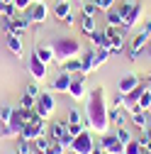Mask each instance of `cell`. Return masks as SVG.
Returning a JSON list of instances; mask_svg holds the SVG:
<instances>
[{
	"label": "cell",
	"mask_w": 151,
	"mask_h": 154,
	"mask_svg": "<svg viewBox=\"0 0 151 154\" xmlns=\"http://www.w3.org/2000/svg\"><path fill=\"white\" fill-rule=\"evenodd\" d=\"M141 149H144V147H141L139 140H129V142L124 144V152H122V154H141Z\"/></svg>",
	"instance_id": "cell-30"
},
{
	"label": "cell",
	"mask_w": 151,
	"mask_h": 154,
	"mask_svg": "<svg viewBox=\"0 0 151 154\" xmlns=\"http://www.w3.org/2000/svg\"><path fill=\"white\" fill-rule=\"evenodd\" d=\"M66 130H68V134H71V137H76V134H81V132L85 130V125H76V122H66Z\"/></svg>",
	"instance_id": "cell-37"
},
{
	"label": "cell",
	"mask_w": 151,
	"mask_h": 154,
	"mask_svg": "<svg viewBox=\"0 0 151 154\" xmlns=\"http://www.w3.org/2000/svg\"><path fill=\"white\" fill-rule=\"evenodd\" d=\"M146 112H149V118H151V105H149V110H146Z\"/></svg>",
	"instance_id": "cell-47"
},
{
	"label": "cell",
	"mask_w": 151,
	"mask_h": 154,
	"mask_svg": "<svg viewBox=\"0 0 151 154\" xmlns=\"http://www.w3.org/2000/svg\"><path fill=\"white\" fill-rule=\"evenodd\" d=\"M7 34H22L27 27H29V17H20V15H15V17H7Z\"/></svg>",
	"instance_id": "cell-14"
},
{
	"label": "cell",
	"mask_w": 151,
	"mask_h": 154,
	"mask_svg": "<svg viewBox=\"0 0 151 154\" xmlns=\"http://www.w3.org/2000/svg\"><path fill=\"white\" fill-rule=\"evenodd\" d=\"M115 134L120 137V142H124V144H127V142L132 140V132L127 130V125H124V127H117V132H115Z\"/></svg>",
	"instance_id": "cell-38"
},
{
	"label": "cell",
	"mask_w": 151,
	"mask_h": 154,
	"mask_svg": "<svg viewBox=\"0 0 151 154\" xmlns=\"http://www.w3.org/2000/svg\"><path fill=\"white\" fill-rule=\"evenodd\" d=\"M66 149H68V147H66L61 140H54V137H51V142H49V147L44 149V154H66Z\"/></svg>",
	"instance_id": "cell-27"
},
{
	"label": "cell",
	"mask_w": 151,
	"mask_h": 154,
	"mask_svg": "<svg viewBox=\"0 0 151 154\" xmlns=\"http://www.w3.org/2000/svg\"><path fill=\"white\" fill-rule=\"evenodd\" d=\"M105 154H107V152H105Z\"/></svg>",
	"instance_id": "cell-52"
},
{
	"label": "cell",
	"mask_w": 151,
	"mask_h": 154,
	"mask_svg": "<svg viewBox=\"0 0 151 154\" xmlns=\"http://www.w3.org/2000/svg\"><path fill=\"white\" fill-rule=\"evenodd\" d=\"M107 154H122L124 152V142H120L117 134H102V140L98 142Z\"/></svg>",
	"instance_id": "cell-12"
},
{
	"label": "cell",
	"mask_w": 151,
	"mask_h": 154,
	"mask_svg": "<svg viewBox=\"0 0 151 154\" xmlns=\"http://www.w3.org/2000/svg\"><path fill=\"white\" fill-rule=\"evenodd\" d=\"M66 122H76V125H85V120H83V112H81L78 108H71V110H68V118H66Z\"/></svg>",
	"instance_id": "cell-31"
},
{
	"label": "cell",
	"mask_w": 151,
	"mask_h": 154,
	"mask_svg": "<svg viewBox=\"0 0 151 154\" xmlns=\"http://www.w3.org/2000/svg\"><path fill=\"white\" fill-rule=\"evenodd\" d=\"M27 71L32 73V79H34V81H44V79H46V73H49V64H44L39 56L32 51L29 64H27Z\"/></svg>",
	"instance_id": "cell-9"
},
{
	"label": "cell",
	"mask_w": 151,
	"mask_h": 154,
	"mask_svg": "<svg viewBox=\"0 0 151 154\" xmlns=\"http://www.w3.org/2000/svg\"><path fill=\"white\" fill-rule=\"evenodd\" d=\"M149 37H151V32H146V29L141 27L137 34H132V39H127V51H129V56H132V59H137V56L146 49Z\"/></svg>",
	"instance_id": "cell-7"
},
{
	"label": "cell",
	"mask_w": 151,
	"mask_h": 154,
	"mask_svg": "<svg viewBox=\"0 0 151 154\" xmlns=\"http://www.w3.org/2000/svg\"><path fill=\"white\" fill-rule=\"evenodd\" d=\"M85 127L95 134H107L110 130V100L105 86H95L85 98Z\"/></svg>",
	"instance_id": "cell-1"
},
{
	"label": "cell",
	"mask_w": 151,
	"mask_h": 154,
	"mask_svg": "<svg viewBox=\"0 0 151 154\" xmlns=\"http://www.w3.org/2000/svg\"><path fill=\"white\" fill-rule=\"evenodd\" d=\"M46 134L49 137H54V140H64L66 134H68V130H66V122H49V127H46Z\"/></svg>",
	"instance_id": "cell-20"
},
{
	"label": "cell",
	"mask_w": 151,
	"mask_h": 154,
	"mask_svg": "<svg viewBox=\"0 0 151 154\" xmlns=\"http://www.w3.org/2000/svg\"><path fill=\"white\" fill-rule=\"evenodd\" d=\"M81 29H83V34H93L98 27H95V17H90V15H83L81 17Z\"/></svg>",
	"instance_id": "cell-28"
},
{
	"label": "cell",
	"mask_w": 151,
	"mask_h": 154,
	"mask_svg": "<svg viewBox=\"0 0 151 154\" xmlns=\"http://www.w3.org/2000/svg\"><path fill=\"white\" fill-rule=\"evenodd\" d=\"M90 154H105V149H102V147H100V144H95V149H93V152H90Z\"/></svg>",
	"instance_id": "cell-45"
},
{
	"label": "cell",
	"mask_w": 151,
	"mask_h": 154,
	"mask_svg": "<svg viewBox=\"0 0 151 154\" xmlns=\"http://www.w3.org/2000/svg\"><path fill=\"white\" fill-rule=\"evenodd\" d=\"M37 115L44 120H51L54 118V110H56V100H54V93H39L37 98V105H34Z\"/></svg>",
	"instance_id": "cell-8"
},
{
	"label": "cell",
	"mask_w": 151,
	"mask_h": 154,
	"mask_svg": "<svg viewBox=\"0 0 151 154\" xmlns=\"http://www.w3.org/2000/svg\"><path fill=\"white\" fill-rule=\"evenodd\" d=\"M5 3H7V5H10V3H12V0H5Z\"/></svg>",
	"instance_id": "cell-48"
},
{
	"label": "cell",
	"mask_w": 151,
	"mask_h": 154,
	"mask_svg": "<svg viewBox=\"0 0 151 154\" xmlns=\"http://www.w3.org/2000/svg\"><path fill=\"white\" fill-rule=\"evenodd\" d=\"M144 22V5L141 3H134V8H132V12L127 15V20H124V29H134V27H141Z\"/></svg>",
	"instance_id": "cell-13"
},
{
	"label": "cell",
	"mask_w": 151,
	"mask_h": 154,
	"mask_svg": "<svg viewBox=\"0 0 151 154\" xmlns=\"http://www.w3.org/2000/svg\"><path fill=\"white\" fill-rule=\"evenodd\" d=\"M129 120H132V127H137V130H144L146 122H149V112L141 110V108H134L129 112Z\"/></svg>",
	"instance_id": "cell-18"
},
{
	"label": "cell",
	"mask_w": 151,
	"mask_h": 154,
	"mask_svg": "<svg viewBox=\"0 0 151 154\" xmlns=\"http://www.w3.org/2000/svg\"><path fill=\"white\" fill-rule=\"evenodd\" d=\"M51 49H54V61H59V64H64L66 59H73V56L83 54L81 42L76 39V37H59V39H54Z\"/></svg>",
	"instance_id": "cell-2"
},
{
	"label": "cell",
	"mask_w": 151,
	"mask_h": 154,
	"mask_svg": "<svg viewBox=\"0 0 151 154\" xmlns=\"http://www.w3.org/2000/svg\"><path fill=\"white\" fill-rule=\"evenodd\" d=\"M93 3H95V8L100 12H107V10H112V8L117 5V0H93Z\"/></svg>",
	"instance_id": "cell-33"
},
{
	"label": "cell",
	"mask_w": 151,
	"mask_h": 154,
	"mask_svg": "<svg viewBox=\"0 0 151 154\" xmlns=\"http://www.w3.org/2000/svg\"><path fill=\"white\" fill-rule=\"evenodd\" d=\"M71 154H76V152H73V149H71Z\"/></svg>",
	"instance_id": "cell-49"
},
{
	"label": "cell",
	"mask_w": 151,
	"mask_h": 154,
	"mask_svg": "<svg viewBox=\"0 0 151 154\" xmlns=\"http://www.w3.org/2000/svg\"><path fill=\"white\" fill-rule=\"evenodd\" d=\"M32 115H34V110H25V108H15V110H12V118H10V122H7V130L12 132V137H15V134L20 137L22 127L29 122Z\"/></svg>",
	"instance_id": "cell-6"
},
{
	"label": "cell",
	"mask_w": 151,
	"mask_h": 154,
	"mask_svg": "<svg viewBox=\"0 0 151 154\" xmlns=\"http://www.w3.org/2000/svg\"><path fill=\"white\" fill-rule=\"evenodd\" d=\"M34 105H37V98H32L29 93H25L22 100H20V108H25V110H34Z\"/></svg>",
	"instance_id": "cell-35"
},
{
	"label": "cell",
	"mask_w": 151,
	"mask_h": 154,
	"mask_svg": "<svg viewBox=\"0 0 151 154\" xmlns=\"http://www.w3.org/2000/svg\"><path fill=\"white\" fill-rule=\"evenodd\" d=\"M68 95L78 103V100H85L88 98V88H85V81L83 79H73L71 81V88H68Z\"/></svg>",
	"instance_id": "cell-15"
},
{
	"label": "cell",
	"mask_w": 151,
	"mask_h": 154,
	"mask_svg": "<svg viewBox=\"0 0 151 154\" xmlns=\"http://www.w3.org/2000/svg\"><path fill=\"white\" fill-rule=\"evenodd\" d=\"M12 105H3V108H0V125H7L10 122V118H12Z\"/></svg>",
	"instance_id": "cell-34"
},
{
	"label": "cell",
	"mask_w": 151,
	"mask_h": 154,
	"mask_svg": "<svg viewBox=\"0 0 151 154\" xmlns=\"http://www.w3.org/2000/svg\"><path fill=\"white\" fill-rule=\"evenodd\" d=\"M34 54L39 56V59H42L44 64H51V61H54V49H51V47H44V44H39V47L34 49Z\"/></svg>",
	"instance_id": "cell-26"
},
{
	"label": "cell",
	"mask_w": 151,
	"mask_h": 154,
	"mask_svg": "<svg viewBox=\"0 0 151 154\" xmlns=\"http://www.w3.org/2000/svg\"><path fill=\"white\" fill-rule=\"evenodd\" d=\"M46 120L44 118H39L37 115V110H34V115L29 118V122L22 127V132H20V137H25V140H29V142H34V137H39V134H46Z\"/></svg>",
	"instance_id": "cell-4"
},
{
	"label": "cell",
	"mask_w": 151,
	"mask_h": 154,
	"mask_svg": "<svg viewBox=\"0 0 151 154\" xmlns=\"http://www.w3.org/2000/svg\"><path fill=\"white\" fill-rule=\"evenodd\" d=\"M15 154H17V152H15Z\"/></svg>",
	"instance_id": "cell-51"
},
{
	"label": "cell",
	"mask_w": 151,
	"mask_h": 154,
	"mask_svg": "<svg viewBox=\"0 0 151 154\" xmlns=\"http://www.w3.org/2000/svg\"><path fill=\"white\" fill-rule=\"evenodd\" d=\"M64 25H66V27H73V25H76V15H73V12H71L66 20H64Z\"/></svg>",
	"instance_id": "cell-43"
},
{
	"label": "cell",
	"mask_w": 151,
	"mask_h": 154,
	"mask_svg": "<svg viewBox=\"0 0 151 154\" xmlns=\"http://www.w3.org/2000/svg\"><path fill=\"white\" fill-rule=\"evenodd\" d=\"M139 83H141V79H139L137 73H127V76H122V79H120V83H117V91L127 95L129 91H134Z\"/></svg>",
	"instance_id": "cell-17"
},
{
	"label": "cell",
	"mask_w": 151,
	"mask_h": 154,
	"mask_svg": "<svg viewBox=\"0 0 151 154\" xmlns=\"http://www.w3.org/2000/svg\"><path fill=\"white\" fill-rule=\"evenodd\" d=\"M95 144L98 142H93V132L85 127L81 134H76V137H73V142H71L68 149H73L76 154H90L93 149H95Z\"/></svg>",
	"instance_id": "cell-5"
},
{
	"label": "cell",
	"mask_w": 151,
	"mask_h": 154,
	"mask_svg": "<svg viewBox=\"0 0 151 154\" xmlns=\"http://www.w3.org/2000/svg\"><path fill=\"white\" fill-rule=\"evenodd\" d=\"M12 5V3H10ZM5 10H7V3H5V0H0V15H5Z\"/></svg>",
	"instance_id": "cell-44"
},
{
	"label": "cell",
	"mask_w": 151,
	"mask_h": 154,
	"mask_svg": "<svg viewBox=\"0 0 151 154\" xmlns=\"http://www.w3.org/2000/svg\"><path fill=\"white\" fill-rule=\"evenodd\" d=\"M78 3H83V0H78Z\"/></svg>",
	"instance_id": "cell-50"
},
{
	"label": "cell",
	"mask_w": 151,
	"mask_h": 154,
	"mask_svg": "<svg viewBox=\"0 0 151 154\" xmlns=\"http://www.w3.org/2000/svg\"><path fill=\"white\" fill-rule=\"evenodd\" d=\"M81 5H83V15H90V17H95V12H98L95 3H81Z\"/></svg>",
	"instance_id": "cell-40"
},
{
	"label": "cell",
	"mask_w": 151,
	"mask_h": 154,
	"mask_svg": "<svg viewBox=\"0 0 151 154\" xmlns=\"http://www.w3.org/2000/svg\"><path fill=\"white\" fill-rule=\"evenodd\" d=\"M105 17H107V25H112V27H124V17H122V12L117 10V5L112 8V10H107Z\"/></svg>",
	"instance_id": "cell-24"
},
{
	"label": "cell",
	"mask_w": 151,
	"mask_h": 154,
	"mask_svg": "<svg viewBox=\"0 0 151 154\" xmlns=\"http://www.w3.org/2000/svg\"><path fill=\"white\" fill-rule=\"evenodd\" d=\"M81 66H83V61H81V56H73V59H66L64 64H61V71H66V73H81Z\"/></svg>",
	"instance_id": "cell-23"
},
{
	"label": "cell",
	"mask_w": 151,
	"mask_h": 154,
	"mask_svg": "<svg viewBox=\"0 0 151 154\" xmlns=\"http://www.w3.org/2000/svg\"><path fill=\"white\" fill-rule=\"evenodd\" d=\"M49 142H51V137H49V134H39V137H34V149L37 152H39V154H44V149L49 147Z\"/></svg>",
	"instance_id": "cell-29"
},
{
	"label": "cell",
	"mask_w": 151,
	"mask_h": 154,
	"mask_svg": "<svg viewBox=\"0 0 151 154\" xmlns=\"http://www.w3.org/2000/svg\"><path fill=\"white\" fill-rule=\"evenodd\" d=\"M71 81H73V76L71 73H66V71H61L56 79L51 81V88H54V93H68V88H71Z\"/></svg>",
	"instance_id": "cell-16"
},
{
	"label": "cell",
	"mask_w": 151,
	"mask_h": 154,
	"mask_svg": "<svg viewBox=\"0 0 151 154\" xmlns=\"http://www.w3.org/2000/svg\"><path fill=\"white\" fill-rule=\"evenodd\" d=\"M81 61H83V66H81V76H88V73H93V71H98L102 64H100V59H98V51L95 49H88V51H83V56H81Z\"/></svg>",
	"instance_id": "cell-10"
},
{
	"label": "cell",
	"mask_w": 151,
	"mask_h": 154,
	"mask_svg": "<svg viewBox=\"0 0 151 154\" xmlns=\"http://www.w3.org/2000/svg\"><path fill=\"white\" fill-rule=\"evenodd\" d=\"M146 49H149V51H151V37H149V44H146Z\"/></svg>",
	"instance_id": "cell-46"
},
{
	"label": "cell",
	"mask_w": 151,
	"mask_h": 154,
	"mask_svg": "<svg viewBox=\"0 0 151 154\" xmlns=\"http://www.w3.org/2000/svg\"><path fill=\"white\" fill-rule=\"evenodd\" d=\"M71 12H73L71 10V0H56V3H54V17H59L61 22L66 20Z\"/></svg>",
	"instance_id": "cell-19"
},
{
	"label": "cell",
	"mask_w": 151,
	"mask_h": 154,
	"mask_svg": "<svg viewBox=\"0 0 151 154\" xmlns=\"http://www.w3.org/2000/svg\"><path fill=\"white\" fill-rule=\"evenodd\" d=\"M122 105H124V93L117 91V93H115V98L110 100V108H122Z\"/></svg>",
	"instance_id": "cell-39"
},
{
	"label": "cell",
	"mask_w": 151,
	"mask_h": 154,
	"mask_svg": "<svg viewBox=\"0 0 151 154\" xmlns=\"http://www.w3.org/2000/svg\"><path fill=\"white\" fill-rule=\"evenodd\" d=\"M7 49H10L15 56H22V54H25L22 37H20V34H7Z\"/></svg>",
	"instance_id": "cell-21"
},
{
	"label": "cell",
	"mask_w": 151,
	"mask_h": 154,
	"mask_svg": "<svg viewBox=\"0 0 151 154\" xmlns=\"http://www.w3.org/2000/svg\"><path fill=\"white\" fill-rule=\"evenodd\" d=\"M29 152H34V144L29 140L20 137V140H17V154H29Z\"/></svg>",
	"instance_id": "cell-32"
},
{
	"label": "cell",
	"mask_w": 151,
	"mask_h": 154,
	"mask_svg": "<svg viewBox=\"0 0 151 154\" xmlns=\"http://www.w3.org/2000/svg\"><path fill=\"white\" fill-rule=\"evenodd\" d=\"M32 3H34V0H12V5L17 8V12H27L32 8Z\"/></svg>",
	"instance_id": "cell-36"
},
{
	"label": "cell",
	"mask_w": 151,
	"mask_h": 154,
	"mask_svg": "<svg viewBox=\"0 0 151 154\" xmlns=\"http://www.w3.org/2000/svg\"><path fill=\"white\" fill-rule=\"evenodd\" d=\"M105 37H107V49H110V54H122L124 49H127V29L124 27H112V25H107L105 29Z\"/></svg>",
	"instance_id": "cell-3"
},
{
	"label": "cell",
	"mask_w": 151,
	"mask_h": 154,
	"mask_svg": "<svg viewBox=\"0 0 151 154\" xmlns=\"http://www.w3.org/2000/svg\"><path fill=\"white\" fill-rule=\"evenodd\" d=\"M110 125H115V127H124L127 125L124 108H110Z\"/></svg>",
	"instance_id": "cell-22"
},
{
	"label": "cell",
	"mask_w": 151,
	"mask_h": 154,
	"mask_svg": "<svg viewBox=\"0 0 151 154\" xmlns=\"http://www.w3.org/2000/svg\"><path fill=\"white\" fill-rule=\"evenodd\" d=\"M25 93H29V95H32V98H39V83H29Z\"/></svg>",
	"instance_id": "cell-41"
},
{
	"label": "cell",
	"mask_w": 151,
	"mask_h": 154,
	"mask_svg": "<svg viewBox=\"0 0 151 154\" xmlns=\"http://www.w3.org/2000/svg\"><path fill=\"white\" fill-rule=\"evenodd\" d=\"M88 37H90V47H93V49H100V47H105V49H107V37H105V32L95 29V32L88 34Z\"/></svg>",
	"instance_id": "cell-25"
},
{
	"label": "cell",
	"mask_w": 151,
	"mask_h": 154,
	"mask_svg": "<svg viewBox=\"0 0 151 154\" xmlns=\"http://www.w3.org/2000/svg\"><path fill=\"white\" fill-rule=\"evenodd\" d=\"M141 134H144V137H146V140L151 142V118H149V122H146V127L141 130Z\"/></svg>",
	"instance_id": "cell-42"
},
{
	"label": "cell",
	"mask_w": 151,
	"mask_h": 154,
	"mask_svg": "<svg viewBox=\"0 0 151 154\" xmlns=\"http://www.w3.org/2000/svg\"><path fill=\"white\" fill-rule=\"evenodd\" d=\"M27 17H29V22H34V25H44L46 17H49V8L42 3V0H34L32 8L27 10Z\"/></svg>",
	"instance_id": "cell-11"
}]
</instances>
